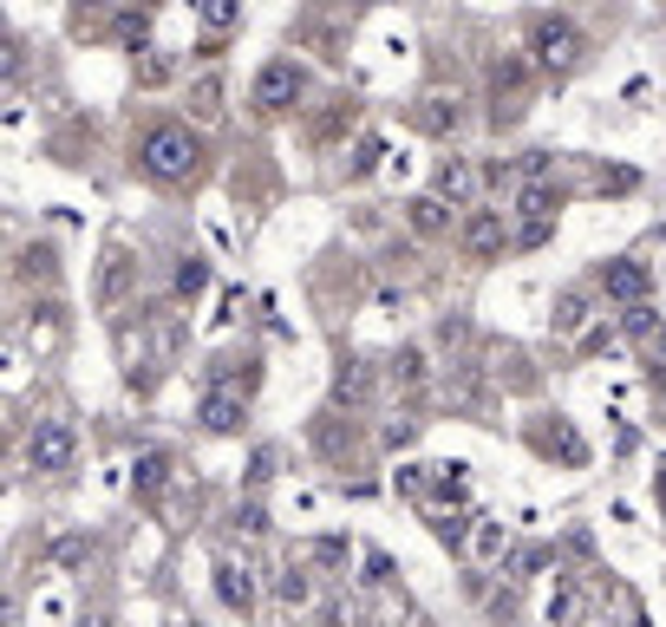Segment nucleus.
<instances>
[{"label": "nucleus", "instance_id": "nucleus-1", "mask_svg": "<svg viewBox=\"0 0 666 627\" xmlns=\"http://www.w3.org/2000/svg\"><path fill=\"white\" fill-rule=\"evenodd\" d=\"M196 164H203V137L190 124H177V118H164V124H150L137 137V170L150 183H190Z\"/></svg>", "mask_w": 666, "mask_h": 627}, {"label": "nucleus", "instance_id": "nucleus-2", "mask_svg": "<svg viewBox=\"0 0 666 627\" xmlns=\"http://www.w3.org/2000/svg\"><path fill=\"white\" fill-rule=\"evenodd\" d=\"M530 59H536L543 72L569 79V72L589 59V39H582V26H576L569 13H536V26H530Z\"/></svg>", "mask_w": 666, "mask_h": 627}, {"label": "nucleus", "instance_id": "nucleus-3", "mask_svg": "<svg viewBox=\"0 0 666 627\" xmlns=\"http://www.w3.org/2000/svg\"><path fill=\"white\" fill-rule=\"evenodd\" d=\"M72 465H78V432H72V419H39V425L26 432V471L65 478Z\"/></svg>", "mask_w": 666, "mask_h": 627}, {"label": "nucleus", "instance_id": "nucleus-4", "mask_svg": "<svg viewBox=\"0 0 666 627\" xmlns=\"http://www.w3.org/2000/svg\"><path fill=\"white\" fill-rule=\"evenodd\" d=\"M301 85H307V79H301L294 59H268V65L255 72V85H249V105H255L262 118H275V111H288V105L301 98Z\"/></svg>", "mask_w": 666, "mask_h": 627}, {"label": "nucleus", "instance_id": "nucleus-5", "mask_svg": "<svg viewBox=\"0 0 666 627\" xmlns=\"http://www.w3.org/2000/svg\"><path fill=\"white\" fill-rule=\"evenodd\" d=\"M517 216H523L517 249H543L549 229H556V190H549V183H523V190H517Z\"/></svg>", "mask_w": 666, "mask_h": 627}, {"label": "nucleus", "instance_id": "nucleus-6", "mask_svg": "<svg viewBox=\"0 0 666 627\" xmlns=\"http://www.w3.org/2000/svg\"><path fill=\"white\" fill-rule=\"evenodd\" d=\"M477 190H484V170L471 157H445L432 177V196H445L451 209H477Z\"/></svg>", "mask_w": 666, "mask_h": 627}, {"label": "nucleus", "instance_id": "nucleus-7", "mask_svg": "<svg viewBox=\"0 0 666 627\" xmlns=\"http://www.w3.org/2000/svg\"><path fill=\"white\" fill-rule=\"evenodd\" d=\"M242 419H249V393H229V386H209V393H203V406H196V425H203V432H216V438L242 432Z\"/></svg>", "mask_w": 666, "mask_h": 627}, {"label": "nucleus", "instance_id": "nucleus-8", "mask_svg": "<svg viewBox=\"0 0 666 627\" xmlns=\"http://www.w3.org/2000/svg\"><path fill=\"white\" fill-rule=\"evenodd\" d=\"M647 288H654V275H647V262H602V294L608 301H628V308H641L647 301Z\"/></svg>", "mask_w": 666, "mask_h": 627}, {"label": "nucleus", "instance_id": "nucleus-9", "mask_svg": "<svg viewBox=\"0 0 666 627\" xmlns=\"http://www.w3.org/2000/svg\"><path fill=\"white\" fill-rule=\"evenodd\" d=\"M458 242H464L471 255H497V249L510 242V216H504V209H471L464 229H458Z\"/></svg>", "mask_w": 666, "mask_h": 627}, {"label": "nucleus", "instance_id": "nucleus-10", "mask_svg": "<svg viewBox=\"0 0 666 627\" xmlns=\"http://www.w3.org/2000/svg\"><path fill=\"white\" fill-rule=\"evenodd\" d=\"M412 118H419V131H432V137H451V131H464V98H458V92H425Z\"/></svg>", "mask_w": 666, "mask_h": 627}, {"label": "nucleus", "instance_id": "nucleus-11", "mask_svg": "<svg viewBox=\"0 0 666 627\" xmlns=\"http://www.w3.org/2000/svg\"><path fill=\"white\" fill-rule=\"evenodd\" d=\"M216 595H222V608L255 615V576H249L235 556H216Z\"/></svg>", "mask_w": 666, "mask_h": 627}, {"label": "nucleus", "instance_id": "nucleus-12", "mask_svg": "<svg viewBox=\"0 0 666 627\" xmlns=\"http://www.w3.org/2000/svg\"><path fill=\"white\" fill-rule=\"evenodd\" d=\"M405 222H412V236H445L451 229V203L445 196H412L405 203Z\"/></svg>", "mask_w": 666, "mask_h": 627}, {"label": "nucleus", "instance_id": "nucleus-13", "mask_svg": "<svg viewBox=\"0 0 666 627\" xmlns=\"http://www.w3.org/2000/svg\"><path fill=\"white\" fill-rule=\"evenodd\" d=\"M131 268H137V262H131L124 249H111V255H105V275H98V301H105V308H118V301H124V288H131Z\"/></svg>", "mask_w": 666, "mask_h": 627}, {"label": "nucleus", "instance_id": "nucleus-14", "mask_svg": "<svg viewBox=\"0 0 666 627\" xmlns=\"http://www.w3.org/2000/svg\"><path fill=\"white\" fill-rule=\"evenodd\" d=\"M373 393V373H366V360H340V373H334V399L340 406H360Z\"/></svg>", "mask_w": 666, "mask_h": 627}, {"label": "nucleus", "instance_id": "nucleus-15", "mask_svg": "<svg viewBox=\"0 0 666 627\" xmlns=\"http://www.w3.org/2000/svg\"><path fill=\"white\" fill-rule=\"evenodd\" d=\"M131 478H137V497H157V491L170 484V458H164V451H137Z\"/></svg>", "mask_w": 666, "mask_h": 627}, {"label": "nucleus", "instance_id": "nucleus-16", "mask_svg": "<svg viewBox=\"0 0 666 627\" xmlns=\"http://www.w3.org/2000/svg\"><path fill=\"white\" fill-rule=\"evenodd\" d=\"M170 288H177V301H196V294L209 288V262H203V255H183L177 275H170Z\"/></svg>", "mask_w": 666, "mask_h": 627}, {"label": "nucleus", "instance_id": "nucleus-17", "mask_svg": "<svg viewBox=\"0 0 666 627\" xmlns=\"http://www.w3.org/2000/svg\"><path fill=\"white\" fill-rule=\"evenodd\" d=\"M275 595H281L288 608H307V602H314V576H307L301 563H288V569L275 576Z\"/></svg>", "mask_w": 666, "mask_h": 627}, {"label": "nucleus", "instance_id": "nucleus-18", "mask_svg": "<svg viewBox=\"0 0 666 627\" xmlns=\"http://www.w3.org/2000/svg\"><path fill=\"white\" fill-rule=\"evenodd\" d=\"M549 321H556V334H582V327H589V294H576V288L556 294V314H549Z\"/></svg>", "mask_w": 666, "mask_h": 627}, {"label": "nucleus", "instance_id": "nucleus-19", "mask_svg": "<svg viewBox=\"0 0 666 627\" xmlns=\"http://www.w3.org/2000/svg\"><path fill=\"white\" fill-rule=\"evenodd\" d=\"M582 608H589L582 582H562V595L549 602V622H556V627H582Z\"/></svg>", "mask_w": 666, "mask_h": 627}, {"label": "nucleus", "instance_id": "nucleus-20", "mask_svg": "<svg viewBox=\"0 0 666 627\" xmlns=\"http://www.w3.org/2000/svg\"><path fill=\"white\" fill-rule=\"evenodd\" d=\"M196 13H203V26H209V33L242 26V0H196Z\"/></svg>", "mask_w": 666, "mask_h": 627}, {"label": "nucleus", "instance_id": "nucleus-21", "mask_svg": "<svg viewBox=\"0 0 666 627\" xmlns=\"http://www.w3.org/2000/svg\"><path fill=\"white\" fill-rule=\"evenodd\" d=\"M392 379L412 393V386L425 379V353H419V347H399V360H392Z\"/></svg>", "mask_w": 666, "mask_h": 627}, {"label": "nucleus", "instance_id": "nucleus-22", "mask_svg": "<svg viewBox=\"0 0 666 627\" xmlns=\"http://www.w3.org/2000/svg\"><path fill=\"white\" fill-rule=\"evenodd\" d=\"M412 438H419V419H392V425L379 432V445H386V451H405Z\"/></svg>", "mask_w": 666, "mask_h": 627}, {"label": "nucleus", "instance_id": "nucleus-23", "mask_svg": "<svg viewBox=\"0 0 666 627\" xmlns=\"http://www.w3.org/2000/svg\"><path fill=\"white\" fill-rule=\"evenodd\" d=\"M471 550L491 563V556H504V523H477V536H471Z\"/></svg>", "mask_w": 666, "mask_h": 627}, {"label": "nucleus", "instance_id": "nucleus-24", "mask_svg": "<svg viewBox=\"0 0 666 627\" xmlns=\"http://www.w3.org/2000/svg\"><path fill=\"white\" fill-rule=\"evenodd\" d=\"M392 484H399V497H425V484H432V471H425V465H405V471H399Z\"/></svg>", "mask_w": 666, "mask_h": 627}, {"label": "nucleus", "instance_id": "nucleus-25", "mask_svg": "<svg viewBox=\"0 0 666 627\" xmlns=\"http://www.w3.org/2000/svg\"><path fill=\"white\" fill-rule=\"evenodd\" d=\"M235 530H242V536H262V530H268V510H262V504H235Z\"/></svg>", "mask_w": 666, "mask_h": 627}, {"label": "nucleus", "instance_id": "nucleus-26", "mask_svg": "<svg viewBox=\"0 0 666 627\" xmlns=\"http://www.w3.org/2000/svg\"><path fill=\"white\" fill-rule=\"evenodd\" d=\"M307 556H314L320 569H340V563H347V543H340V536H320V543H314Z\"/></svg>", "mask_w": 666, "mask_h": 627}, {"label": "nucleus", "instance_id": "nucleus-27", "mask_svg": "<svg viewBox=\"0 0 666 627\" xmlns=\"http://www.w3.org/2000/svg\"><path fill=\"white\" fill-rule=\"evenodd\" d=\"M491 79H497V92H517V85H523V59H504Z\"/></svg>", "mask_w": 666, "mask_h": 627}, {"label": "nucleus", "instance_id": "nucleus-28", "mask_svg": "<svg viewBox=\"0 0 666 627\" xmlns=\"http://www.w3.org/2000/svg\"><path fill=\"white\" fill-rule=\"evenodd\" d=\"M628 334H634V340H647V334H654V308H647V301H641V308H628Z\"/></svg>", "mask_w": 666, "mask_h": 627}, {"label": "nucleus", "instance_id": "nucleus-29", "mask_svg": "<svg viewBox=\"0 0 666 627\" xmlns=\"http://www.w3.org/2000/svg\"><path fill=\"white\" fill-rule=\"evenodd\" d=\"M52 556H59V563H65V569H78V563H85V556H92V543H78V536H65V543H59V550H52Z\"/></svg>", "mask_w": 666, "mask_h": 627}, {"label": "nucleus", "instance_id": "nucleus-30", "mask_svg": "<svg viewBox=\"0 0 666 627\" xmlns=\"http://www.w3.org/2000/svg\"><path fill=\"white\" fill-rule=\"evenodd\" d=\"M216 98H222V92H216V85H196V118H216V111H222V105H216Z\"/></svg>", "mask_w": 666, "mask_h": 627}, {"label": "nucleus", "instance_id": "nucleus-31", "mask_svg": "<svg viewBox=\"0 0 666 627\" xmlns=\"http://www.w3.org/2000/svg\"><path fill=\"white\" fill-rule=\"evenodd\" d=\"M647 360H654V373H666V327L661 334H647Z\"/></svg>", "mask_w": 666, "mask_h": 627}, {"label": "nucleus", "instance_id": "nucleus-32", "mask_svg": "<svg viewBox=\"0 0 666 627\" xmlns=\"http://www.w3.org/2000/svg\"><path fill=\"white\" fill-rule=\"evenodd\" d=\"M170 79V59H144V85H164Z\"/></svg>", "mask_w": 666, "mask_h": 627}, {"label": "nucleus", "instance_id": "nucleus-33", "mask_svg": "<svg viewBox=\"0 0 666 627\" xmlns=\"http://www.w3.org/2000/svg\"><path fill=\"white\" fill-rule=\"evenodd\" d=\"M78 627H111V622H105V608H85V615H78Z\"/></svg>", "mask_w": 666, "mask_h": 627}, {"label": "nucleus", "instance_id": "nucleus-34", "mask_svg": "<svg viewBox=\"0 0 666 627\" xmlns=\"http://www.w3.org/2000/svg\"><path fill=\"white\" fill-rule=\"evenodd\" d=\"M183 627H196V622H183Z\"/></svg>", "mask_w": 666, "mask_h": 627}]
</instances>
